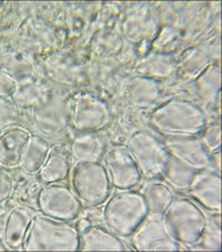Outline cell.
I'll return each mask as SVG.
<instances>
[{
    "mask_svg": "<svg viewBox=\"0 0 222 252\" xmlns=\"http://www.w3.org/2000/svg\"><path fill=\"white\" fill-rule=\"evenodd\" d=\"M150 125L163 138L197 137L208 124L207 114L193 101L172 98L152 110Z\"/></svg>",
    "mask_w": 222,
    "mask_h": 252,
    "instance_id": "1",
    "label": "cell"
},
{
    "mask_svg": "<svg viewBox=\"0 0 222 252\" xmlns=\"http://www.w3.org/2000/svg\"><path fill=\"white\" fill-rule=\"evenodd\" d=\"M149 215L140 191L119 190L107 199L102 210L103 223L120 238H128Z\"/></svg>",
    "mask_w": 222,
    "mask_h": 252,
    "instance_id": "2",
    "label": "cell"
},
{
    "mask_svg": "<svg viewBox=\"0 0 222 252\" xmlns=\"http://www.w3.org/2000/svg\"><path fill=\"white\" fill-rule=\"evenodd\" d=\"M24 249L30 251H78L79 230L70 221L57 220L45 215L34 216Z\"/></svg>",
    "mask_w": 222,
    "mask_h": 252,
    "instance_id": "3",
    "label": "cell"
},
{
    "mask_svg": "<svg viewBox=\"0 0 222 252\" xmlns=\"http://www.w3.org/2000/svg\"><path fill=\"white\" fill-rule=\"evenodd\" d=\"M163 216L173 237L187 249L200 240L208 220L199 205L184 197H175Z\"/></svg>",
    "mask_w": 222,
    "mask_h": 252,
    "instance_id": "4",
    "label": "cell"
},
{
    "mask_svg": "<svg viewBox=\"0 0 222 252\" xmlns=\"http://www.w3.org/2000/svg\"><path fill=\"white\" fill-rule=\"evenodd\" d=\"M70 185L82 206L87 208L103 205L112 188L101 161L75 163L70 170Z\"/></svg>",
    "mask_w": 222,
    "mask_h": 252,
    "instance_id": "5",
    "label": "cell"
},
{
    "mask_svg": "<svg viewBox=\"0 0 222 252\" xmlns=\"http://www.w3.org/2000/svg\"><path fill=\"white\" fill-rule=\"evenodd\" d=\"M126 148L136 161L142 178L148 180L161 178L170 156L158 137L146 130H137L129 137Z\"/></svg>",
    "mask_w": 222,
    "mask_h": 252,
    "instance_id": "6",
    "label": "cell"
},
{
    "mask_svg": "<svg viewBox=\"0 0 222 252\" xmlns=\"http://www.w3.org/2000/svg\"><path fill=\"white\" fill-rule=\"evenodd\" d=\"M108 103L91 93H79L69 99V127L77 132H99L110 125Z\"/></svg>",
    "mask_w": 222,
    "mask_h": 252,
    "instance_id": "7",
    "label": "cell"
},
{
    "mask_svg": "<svg viewBox=\"0 0 222 252\" xmlns=\"http://www.w3.org/2000/svg\"><path fill=\"white\" fill-rule=\"evenodd\" d=\"M130 239L137 251H178L181 248L165 222L164 216L154 212H149Z\"/></svg>",
    "mask_w": 222,
    "mask_h": 252,
    "instance_id": "8",
    "label": "cell"
},
{
    "mask_svg": "<svg viewBox=\"0 0 222 252\" xmlns=\"http://www.w3.org/2000/svg\"><path fill=\"white\" fill-rule=\"evenodd\" d=\"M37 202L41 215L70 222L79 217L84 208L70 187L59 182L43 187L38 194Z\"/></svg>",
    "mask_w": 222,
    "mask_h": 252,
    "instance_id": "9",
    "label": "cell"
},
{
    "mask_svg": "<svg viewBox=\"0 0 222 252\" xmlns=\"http://www.w3.org/2000/svg\"><path fill=\"white\" fill-rule=\"evenodd\" d=\"M101 161L114 188L129 190L140 185L142 180L140 170L126 146L110 148Z\"/></svg>",
    "mask_w": 222,
    "mask_h": 252,
    "instance_id": "10",
    "label": "cell"
},
{
    "mask_svg": "<svg viewBox=\"0 0 222 252\" xmlns=\"http://www.w3.org/2000/svg\"><path fill=\"white\" fill-rule=\"evenodd\" d=\"M33 121L39 131L47 137H57L69 127V99L60 94H49L33 108Z\"/></svg>",
    "mask_w": 222,
    "mask_h": 252,
    "instance_id": "11",
    "label": "cell"
},
{
    "mask_svg": "<svg viewBox=\"0 0 222 252\" xmlns=\"http://www.w3.org/2000/svg\"><path fill=\"white\" fill-rule=\"evenodd\" d=\"M162 142L170 157L192 170L210 169V154L198 137L163 138Z\"/></svg>",
    "mask_w": 222,
    "mask_h": 252,
    "instance_id": "12",
    "label": "cell"
},
{
    "mask_svg": "<svg viewBox=\"0 0 222 252\" xmlns=\"http://www.w3.org/2000/svg\"><path fill=\"white\" fill-rule=\"evenodd\" d=\"M197 205L203 207L212 215L221 210V178L220 173L204 169L193 175L187 190Z\"/></svg>",
    "mask_w": 222,
    "mask_h": 252,
    "instance_id": "13",
    "label": "cell"
},
{
    "mask_svg": "<svg viewBox=\"0 0 222 252\" xmlns=\"http://www.w3.org/2000/svg\"><path fill=\"white\" fill-rule=\"evenodd\" d=\"M80 251H125L127 250L120 237L107 227L90 224L79 232Z\"/></svg>",
    "mask_w": 222,
    "mask_h": 252,
    "instance_id": "14",
    "label": "cell"
},
{
    "mask_svg": "<svg viewBox=\"0 0 222 252\" xmlns=\"http://www.w3.org/2000/svg\"><path fill=\"white\" fill-rule=\"evenodd\" d=\"M107 151V141L98 132H78L70 143V156L76 163L99 162Z\"/></svg>",
    "mask_w": 222,
    "mask_h": 252,
    "instance_id": "15",
    "label": "cell"
},
{
    "mask_svg": "<svg viewBox=\"0 0 222 252\" xmlns=\"http://www.w3.org/2000/svg\"><path fill=\"white\" fill-rule=\"evenodd\" d=\"M162 94V85L159 80L136 76L130 80L127 88L128 101L139 109H148L158 101Z\"/></svg>",
    "mask_w": 222,
    "mask_h": 252,
    "instance_id": "16",
    "label": "cell"
},
{
    "mask_svg": "<svg viewBox=\"0 0 222 252\" xmlns=\"http://www.w3.org/2000/svg\"><path fill=\"white\" fill-rule=\"evenodd\" d=\"M51 151V147L45 138L36 134H30L27 143L20 156L19 163L26 172L36 175L47 161L48 156Z\"/></svg>",
    "mask_w": 222,
    "mask_h": 252,
    "instance_id": "17",
    "label": "cell"
},
{
    "mask_svg": "<svg viewBox=\"0 0 222 252\" xmlns=\"http://www.w3.org/2000/svg\"><path fill=\"white\" fill-rule=\"evenodd\" d=\"M30 133L23 128H11L0 136V163L15 166L19 163L20 156Z\"/></svg>",
    "mask_w": 222,
    "mask_h": 252,
    "instance_id": "18",
    "label": "cell"
},
{
    "mask_svg": "<svg viewBox=\"0 0 222 252\" xmlns=\"http://www.w3.org/2000/svg\"><path fill=\"white\" fill-rule=\"evenodd\" d=\"M141 194L145 198L149 212L164 215L175 199V193L172 189L165 182L159 180H149L143 185Z\"/></svg>",
    "mask_w": 222,
    "mask_h": 252,
    "instance_id": "19",
    "label": "cell"
},
{
    "mask_svg": "<svg viewBox=\"0 0 222 252\" xmlns=\"http://www.w3.org/2000/svg\"><path fill=\"white\" fill-rule=\"evenodd\" d=\"M34 215L26 208H17L8 217L5 224L7 243L12 248L23 245L27 237Z\"/></svg>",
    "mask_w": 222,
    "mask_h": 252,
    "instance_id": "20",
    "label": "cell"
},
{
    "mask_svg": "<svg viewBox=\"0 0 222 252\" xmlns=\"http://www.w3.org/2000/svg\"><path fill=\"white\" fill-rule=\"evenodd\" d=\"M71 164L68 155L59 148L51 149L47 161L39 171L40 179L45 184H57L70 175Z\"/></svg>",
    "mask_w": 222,
    "mask_h": 252,
    "instance_id": "21",
    "label": "cell"
},
{
    "mask_svg": "<svg viewBox=\"0 0 222 252\" xmlns=\"http://www.w3.org/2000/svg\"><path fill=\"white\" fill-rule=\"evenodd\" d=\"M176 63L171 56L164 54H151L142 58L137 64L138 76L151 78L158 80V78H164L171 75Z\"/></svg>",
    "mask_w": 222,
    "mask_h": 252,
    "instance_id": "22",
    "label": "cell"
},
{
    "mask_svg": "<svg viewBox=\"0 0 222 252\" xmlns=\"http://www.w3.org/2000/svg\"><path fill=\"white\" fill-rule=\"evenodd\" d=\"M210 63V58L203 50L200 48H191L182 55L176 67L177 72L184 79H195Z\"/></svg>",
    "mask_w": 222,
    "mask_h": 252,
    "instance_id": "23",
    "label": "cell"
},
{
    "mask_svg": "<svg viewBox=\"0 0 222 252\" xmlns=\"http://www.w3.org/2000/svg\"><path fill=\"white\" fill-rule=\"evenodd\" d=\"M194 86L200 97L206 101L215 102L216 97L220 95V66L210 63L195 78Z\"/></svg>",
    "mask_w": 222,
    "mask_h": 252,
    "instance_id": "24",
    "label": "cell"
},
{
    "mask_svg": "<svg viewBox=\"0 0 222 252\" xmlns=\"http://www.w3.org/2000/svg\"><path fill=\"white\" fill-rule=\"evenodd\" d=\"M195 172L197 171L185 166L175 158L169 157L167 166H165L161 178H163L165 184L171 189L187 191Z\"/></svg>",
    "mask_w": 222,
    "mask_h": 252,
    "instance_id": "25",
    "label": "cell"
},
{
    "mask_svg": "<svg viewBox=\"0 0 222 252\" xmlns=\"http://www.w3.org/2000/svg\"><path fill=\"white\" fill-rule=\"evenodd\" d=\"M190 250L201 251H220L221 250V231L220 214H215L212 218H208L206 229L200 240L189 248Z\"/></svg>",
    "mask_w": 222,
    "mask_h": 252,
    "instance_id": "26",
    "label": "cell"
},
{
    "mask_svg": "<svg viewBox=\"0 0 222 252\" xmlns=\"http://www.w3.org/2000/svg\"><path fill=\"white\" fill-rule=\"evenodd\" d=\"M155 27V21L152 17L134 14L130 16L124 24V32L127 39L132 42H139L150 36Z\"/></svg>",
    "mask_w": 222,
    "mask_h": 252,
    "instance_id": "27",
    "label": "cell"
},
{
    "mask_svg": "<svg viewBox=\"0 0 222 252\" xmlns=\"http://www.w3.org/2000/svg\"><path fill=\"white\" fill-rule=\"evenodd\" d=\"M203 147L209 154H213L220 150L221 147V127L219 123L207 124L198 136Z\"/></svg>",
    "mask_w": 222,
    "mask_h": 252,
    "instance_id": "28",
    "label": "cell"
},
{
    "mask_svg": "<svg viewBox=\"0 0 222 252\" xmlns=\"http://www.w3.org/2000/svg\"><path fill=\"white\" fill-rule=\"evenodd\" d=\"M18 118V110L9 100L0 98V129L9 127Z\"/></svg>",
    "mask_w": 222,
    "mask_h": 252,
    "instance_id": "29",
    "label": "cell"
},
{
    "mask_svg": "<svg viewBox=\"0 0 222 252\" xmlns=\"http://www.w3.org/2000/svg\"><path fill=\"white\" fill-rule=\"evenodd\" d=\"M12 191L11 178L6 171L0 170V201L8 198Z\"/></svg>",
    "mask_w": 222,
    "mask_h": 252,
    "instance_id": "30",
    "label": "cell"
},
{
    "mask_svg": "<svg viewBox=\"0 0 222 252\" xmlns=\"http://www.w3.org/2000/svg\"><path fill=\"white\" fill-rule=\"evenodd\" d=\"M210 169L220 173V150L210 155Z\"/></svg>",
    "mask_w": 222,
    "mask_h": 252,
    "instance_id": "31",
    "label": "cell"
},
{
    "mask_svg": "<svg viewBox=\"0 0 222 252\" xmlns=\"http://www.w3.org/2000/svg\"><path fill=\"white\" fill-rule=\"evenodd\" d=\"M3 220H5V218H3V216L0 214V236L2 234L3 229H5V222H3Z\"/></svg>",
    "mask_w": 222,
    "mask_h": 252,
    "instance_id": "32",
    "label": "cell"
},
{
    "mask_svg": "<svg viewBox=\"0 0 222 252\" xmlns=\"http://www.w3.org/2000/svg\"><path fill=\"white\" fill-rule=\"evenodd\" d=\"M1 248H2V247H1V246H0V249H1Z\"/></svg>",
    "mask_w": 222,
    "mask_h": 252,
    "instance_id": "33",
    "label": "cell"
}]
</instances>
